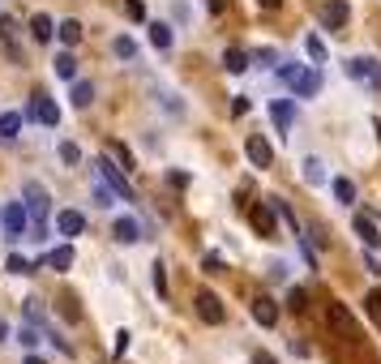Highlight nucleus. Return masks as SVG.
<instances>
[{
    "instance_id": "nucleus-1",
    "label": "nucleus",
    "mask_w": 381,
    "mask_h": 364,
    "mask_svg": "<svg viewBox=\"0 0 381 364\" xmlns=\"http://www.w3.org/2000/svg\"><path fill=\"white\" fill-rule=\"evenodd\" d=\"M278 78L291 86L296 99H317V94H321V73H317V69H304V64H278Z\"/></svg>"
},
{
    "instance_id": "nucleus-5",
    "label": "nucleus",
    "mask_w": 381,
    "mask_h": 364,
    "mask_svg": "<svg viewBox=\"0 0 381 364\" xmlns=\"http://www.w3.org/2000/svg\"><path fill=\"white\" fill-rule=\"evenodd\" d=\"M197 318L206 322V326H223V322H227L223 300L214 296V291H201V296H197Z\"/></svg>"
},
{
    "instance_id": "nucleus-32",
    "label": "nucleus",
    "mask_w": 381,
    "mask_h": 364,
    "mask_svg": "<svg viewBox=\"0 0 381 364\" xmlns=\"http://www.w3.org/2000/svg\"><path fill=\"white\" fill-rule=\"evenodd\" d=\"M150 270H155V291H159V300H167V266H163V261H155Z\"/></svg>"
},
{
    "instance_id": "nucleus-40",
    "label": "nucleus",
    "mask_w": 381,
    "mask_h": 364,
    "mask_svg": "<svg viewBox=\"0 0 381 364\" xmlns=\"http://www.w3.org/2000/svg\"><path fill=\"white\" fill-rule=\"evenodd\" d=\"M364 270H369V275H373V279H377V275H381V261H377V257H373V253H364Z\"/></svg>"
},
{
    "instance_id": "nucleus-41",
    "label": "nucleus",
    "mask_w": 381,
    "mask_h": 364,
    "mask_svg": "<svg viewBox=\"0 0 381 364\" xmlns=\"http://www.w3.org/2000/svg\"><path fill=\"white\" fill-rule=\"evenodd\" d=\"M167 180H171L176 189H185V184H189V176H185V172H167Z\"/></svg>"
},
{
    "instance_id": "nucleus-33",
    "label": "nucleus",
    "mask_w": 381,
    "mask_h": 364,
    "mask_svg": "<svg viewBox=\"0 0 381 364\" xmlns=\"http://www.w3.org/2000/svg\"><path fill=\"white\" fill-rule=\"evenodd\" d=\"M17 343L26 347V352H35V347H39V330H35V326H22V330H17Z\"/></svg>"
},
{
    "instance_id": "nucleus-39",
    "label": "nucleus",
    "mask_w": 381,
    "mask_h": 364,
    "mask_svg": "<svg viewBox=\"0 0 381 364\" xmlns=\"http://www.w3.org/2000/svg\"><path fill=\"white\" fill-rule=\"evenodd\" d=\"M129 338H133L129 330H120V334H116V356H124V352H129Z\"/></svg>"
},
{
    "instance_id": "nucleus-46",
    "label": "nucleus",
    "mask_w": 381,
    "mask_h": 364,
    "mask_svg": "<svg viewBox=\"0 0 381 364\" xmlns=\"http://www.w3.org/2000/svg\"><path fill=\"white\" fill-rule=\"evenodd\" d=\"M22 364H43V360H39V356H31V352H26V360H22Z\"/></svg>"
},
{
    "instance_id": "nucleus-26",
    "label": "nucleus",
    "mask_w": 381,
    "mask_h": 364,
    "mask_svg": "<svg viewBox=\"0 0 381 364\" xmlns=\"http://www.w3.org/2000/svg\"><path fill=\"white\" fill-rule=\"evenodd\" d=\"M94 103V86L90 82H73V107H90Z\"/></svg>"
},
{
    "instance_id": "nucleus-43",
    "label": "nucleus",
    "mask_w": 381,
    "mask_h": 364,
    "mask_svg": "<svg viewBox=\"0 0 381 364\" xmlns=\"http://www.w3.org/2000/svg\"><path fill=\"white\" fill-rule=\"evenodd\" d=\"M253 364H278V360H270L266 352H257V356H253Z\"/></svg>"
},
{
    "instance_id": "nucleus-28",
    "label": "nucleus",
    "mask_w": 381,
    "mask_h": 364,
    "mask_svg": "<svg viewBox=\"0 0 381 364\" xmlns=\"http://www.w3.org/2000/svg\"><path fill=\"white\" fill-rule=\"evenodd\" d=\"M112 52H116V56H120V60H137V43H133V39H129V35H120V39H116V43H112Z\"/></svg>"
},
{
    "instance_id": "nucleus-34",
    "label": "nucleus",
    "mask_w": 381,
    "mask_h": 364,
    "mask_svg": "<svg viewBox=\"0 0 381 364\" xmlns=\"http://www.w3.org/2000/svg\"><path fill=\"white\" fill-rule=\"evenodd\" d=\"M287 309H296V313H304V309H309V296H304V287H291V296H287Z\"/></svg>"
},
{
    "instance_id": "nucleus-18",
    "label": "nucleus",
    "mask_w": 381,
    "mask_h": 364,
    "mask_svg": "<svg viewBox=\"0 0 381 364\" xmlns=\"http://www.w3.org/2000/svg\"><path fill=\"white\" fill-rule=\"evenodd\" d=\"M31 35H35V43H52V35H56L52 17H47V13H35V17H31Z\"/></svg>"
},
{
    "instance_id": "nucleus-8",
    "label": "nucleus",
    "mask_w": 381,
    "mask_h": 364,
    "mask_svg": "<svg viewBox=\"0 0 381 364\" xmlns=\"http://www.w3.org/2000/svg\"><path fill=\"white\" fill-rule=\"evenodd\" d=\"M248 218H253V232H257V236H274V232H278V210H274V206H266V202L253 206V210H248Z\"/></svg>"
},
{
    "instance_id": "nucleus-4",
    "label": "nucleus",
    "mask_w": 381,
    "mask_h": 364,
    "mask_svg": "<svg viewBox=\"0 0 381 364\" xmlns=\"http://www.w3.org/2000/svg\"><path fill=\"white\" fill-rule=\"evenodd\" d=\"M347 73L355 82H364V86H377L381 90V60H373V56H355V60H347Z\"/></svg>"
},
{
    "instance_id": "nucleus-36",
    "label": "nucleus",
    "mask_w": 381,
    "mask_h": 364,
    "mask_svg": "<svg viewBox=\"0 0 381 364\" xmlns=\"http://www.w3.org/2000/svg\"><path fill=\"white\" fill-rule=\"evenodd\" d=\"M78 159H82L78 146H73V141H60V163H78Z\"/></svg>"
},
{
    "instance_id": "nucleus-17",
    "label": "nucleus",
    "mask_w": 381,
    "mask_h": 364,
    "mask_svg": "<svg viewBox=\"0 0 381 364\" xmlns=\"http://www.w3.org/2000/svg\"><path fill=\"white\" fill-rule=\"evenodd\" d=\"M82 227H86V218H82L78 210H60V214H56V232H60V236H78Z\"/></svg>"
},
{
    "instance_id": "nucleus-42",
    "label": "nucleus",
    "mask_w": 381,
    "mask_h": 364,
    "mask_svg": "<svg viewBox=\"0 0 381 364\" xmlns=\"http://www.w3.org/2000/svg\"><path fill=\"white\" fill-rule=\"evenodd\" d=\"M248 112V99H232V116H244Z\"/></svg>"
},
{
    "instance_id": "nucleus-9",
    "label": "nucleus",
    "mask_w": 381,
    "mask_h": 364,
    "mask_svg": "<svg viewBox=\"0 0 381 364\" xmlns=\"http://www.w3.org/2000/svg\"><path fill=\"white\" fill-rule=\"evenodd\" d=\"M244 155H248L253 167H274V150H270V141H266L262 133H253V137L244 141Z\"/></svg>"
},
{
    "instance_id": "nucleus-6",
    "label": "nucleus",
    "mask_w": 381,
    "mask_h": 364,
    "mask_svg": "<svg viewBox=\"0 0 381 364\" xmlns=\"http://www.w3.org/2000/svg\"><path fill=\"white\" fill-rule=\"evenodd\" d=\"M22 198H26V210H31V218H35V223H43V218H47V189H43L39 180H26V189H22Z\"/></svg>"
},
{
    "instance_id": "nucleus-20",
    "label": "nucleus",
    "mask_w": 381,
    "mask_h": 364,
    "mask_svg": "<svg viewBox=\"0 0 381 364\" xmlns=\"http://www.w3.org/2000/svg\"><path fill=\"white\" fill-rule=\"evenodd\" d=\"M150 43H155L159 52H167V47L176 43V35H171V26H167V21H150Z\"/></svg>"
},
{
    "instance_id": "nucleus-44",
    "label": "nucleus",
    "mask_w": 381,
    "mask_h": 364,
    "mask_svg": "<svg viewBox=\"0 0 381 364\" xmlns=\"http://www.w3.org/2000/svg\"><path fill=\"white\" fill-rule=\"evenodd\" d=\"M0 343H9V326L5 322H0Z\"/></svg>"
},
{
    "instance_id": "nucleus-25",
    "label": "nucleus",
    "mask_w": 381,
    "mask_h": 364,
    "mask_svg": "<svg viewBox=\"0 0 381 364\" xmlns=\"http://www.w3.org/2000/svg\"><path fill=\"white\" fill-rule=\"evenodd\" d=\"M47 266H52V270H69V266H73V249L69 245L52 249V253H47Z\"/></svg>"
},
{
    "instance_id": "nucleus-11",
    "label": "nucleus",
    "mask_w": 381,
    "mask_h": 364,
    "mask_svg": "<svg viewBox=\"0 0 381 364\" xmlns=\"http://www.w3.org/2000/svg\"><path fill=\"white\" fill-rule=\"evenodd\" d=\"M0 43H5V52L13 64H22V47H17V21L9 13H0Z\"/></svg>"
},
{
    "instance_id": "nucleus-15",
    "label": "nucleus",
    "mask_w": 381,
    "mask_h": 364,
    "mask_svg": "<svg viewBox=\"0 0 381 364\" xmlns=\"http://www.w3.org/2000/svg\"><path fill=\"white\" fill-rule=\"evenodd\" d=\"M253 322H257V326H274L278 322V300L257 296V300H253Z\"/></svg>"
},
{
    "instance_id": "nucleus-3",
    "label": "nucleus",
    "mask_w": 381,
    "mask_h": 364,
    "mask_svg": "<svg viewBox=\"0 0 381 364\" xmlns=\"http://www.w3.org/2000/svg\"><path fill=\"white\" fill-rule=\"evenodd\" d=\"M0 227H5V240L26 236V202H9L5 210H0Z\"/></svg>"
},
{
    "instance_id": "nucleus-12",
    "label": "nucleus",
    "mask_w": 381,
    "mask_h": 364,
    "mask_svg": "<svg viewBox=\"0 0 381 364\" xmlns=\"http://www.w3.org/2000/svg\"><path fill=\"white\" fill-rule=\"evenodd\" d=\"M112 236L120 240V245H137V240H142V223H137L133 214H124V218H116V227H112Z\"/></svg>"
},
{
    "instance_id": "nucleus-35",
    "label": "nucleus",
    "mask_w": 381,
    "mask_h": 364,
    "mask_svg": "<svg viewBox=\"0 0 381 364\" xmlns=\"http://www.w3.org/2000/svg\"><path fill=\"white\" fill-rule=\"evenodd\" d=\"M22 309H26V322H43V304L31 296V300H22Z\"/></svg>"
},
{
    "instance_id": "nucleus-10",
    "label": "nucleus",
    "mask_w": 381,
    "mask_h": 364,
    "mask_svg": "<svg viewBox=\"0 0 381 364\" xmlns=\"http://www.w3.org/2000/svg\"><path fill=\"white\" fill-rule=\"evenodd\" d=\"M347 17H351L347 0H325V5H321V26H325V31H339V26H347Z\"/></svg>"
},
{
    "instance_id": "nucleus-24",
    "label": "nucleus",
    "mask_w": 381,
    "mask_h": 364,
    "mask_svg": "<svg viewBox=\"0 0 381 364\" xmlns=\"http://www.w3.org/2000/svg\"><path fill=\"white\" fill-rule=\"evenodd\" d=\"M56 35H60V43H65V47H73V43L82 39V21H73V17H65L60 26H56Z\"/></svg>"
},
{
    "instance_id": "nucleus-22",
    "label": "nucleus",
    "mask_w": 381,
    "mask_h": 364,
    "mask_svg": "<svg viewBox=\"0 0 381 364\" xmlns=\"http://www.w3.org/2000/svg\"><path fill=\"white\" fill-rule=\"evenodd\" d=\"M223 69H227V73H244V69H248V52H240V47H227V52H223Z\"/></svg>"
},
{
    "instance_id": "nucleus-45",
    "label": "nucleus",
    "mask_w": 381,
    "mask_h": 364,
    "mask_svg": "<svg viewBox=\"0 0 381 364\" xmlns=\"http://www.w3.org/2000/svg\"><path fill=\"white\" fill-rule=\"evenodd\" d=\"M257 5H266V9H278V5H283V0H257Z\"/></svg>"
},
{
    "instance_id": "nucleus-38",
    "label": "nucleus",
    "mask_w": 381,
    "mask_h": 364,
    "mask_svg": "<svg viewBox=\"0 0 381 364\" xmlns=\"http://www.w3.org/2000/svg\"><path fill=\"white\" fill-rule=\"evenodd\" d=\"M364 304H369V318H377V326H381V296H377V291H373V296H369Z\"/></svg>"
},
{
    "instance_id": "nucleus-27",
    "label": "nucleus",
    "mask_w": 381,
    "mask_h": 364,
    "mask_svg": "<svg viewBox=\"0 0 381 364\" xmlns=\"http://www.w3.org/2000/svg\"><path fill=\"white\" fill-rule=\"evenodd\" d=\"M304 52H309L313 64H325V43H321V35H309V39H304Z\"/></svg>"
},
{
    "instance_id": "nucleus-31",
    "label": "nucleus",
    "mask_w": 381,
    "mask_h": 364,
    "mask_svg": "<svg viewBox=\"0 0 381 364\" xmlns=\"http://www.w3.org/2000/svg\"><path fill=\"white\" fill-rule=\"evenodd\" d=\"M5 270H9V275H31L35 266H31L26 257H22V253H9V261H5Z\"/></svg>"
},
{
    "instance_id": "nucleus-29",
    "label": "nucleus",
    "mask_w": 381,
    "mask_h": 364,
    "mask_svg": "<svg viewBox=\"0 0 381 364\" xmlns=\"http://www.w3.org/2000/svg\"><path fill=\"white\" fill-rule=\"evenodd\" d=\"M248 60H253V64H262V69H274V64H278V52H274V47H257V52H253Z\"/></svg>"
},
{
    "instance_id": "nucleus-16",
    "label": "nucleus",
    "mask_w": 381,
    "mask_h": 364,
    "mask_svg": "<svg viewBox=\"0 0 381 364\" xmlns=\"http://www.w3.org/2000/svg\"><path fill=\"white\" fill-rule=\"evenodd\" d=\"M22 125H26V116H22V112H0V141H17Z\"/></svg>"
},
{
    "instance_id": "nucleus-13",
    "label": "nucleus",
    "mask_w": 381,
    "mask_h": 364,
    "mask_svg": "<svg viewBox=\"0 0 381 364\" xmlns=\"http://www.w3.org/2000/svg\"><path fill=\"white\" fill-rule=\"evenodd\" d=\"M35 116H39V125H47V129L60 125V107H56V99H47V94H35Z\"/></svg>"
},
{
    "instance_id": "nucleus-7",
    "label": "nucleus",
    "mask_w": 381,
    "mask_h": 364,
    "mask_svg": "<svg viewBox=\"0 0 381 364\" xmlns=\"http://www.w3.org/2000/svg\"><path fill=\"white\" fill-rule=\"evenodd\" d=\"M270 120H274V129L287 137L291 125H296V99H270Z\"/></svg>"
},
{
    "instance_id": "nucleus-30",
    "label": "nucleus",
    "mask_w": 381,
    "mask_h": 364,
    "mask_svg": "<svg viewBox=\"0 0 381 364\" xmlns=\"http://www.w3.org/2000/svg\"><path fill=\"white\" fill-rule=\"evenodd\" d=\"M108 150L116 155V163L124 167V172H129V167H133V155H129V146H124V141H108Z\"/></svg>"
},
{
    "instance_id": "nucleus-2",
    "label": "nucleus",
    "mask_w": 381,
    "mask_h": 364,
    "mask_svg": "<svg viewBox=\"0 0 381 364\" xmlns=\"http://www.w3.org/2000/svg\"><path fill=\"white\" fill-rule=\"evenodd\" d=\"M94 176H103V180L116 189V198H120V202H137V193H133V184H129V176H124V167H120V163L99 159V163H94Z\"/></svg>"
},
{
    "instance_id": "nucleus-19",
    "label": "nucleus",
    "mask_w": 381,
    "mask_h": 364,
    "mask_svg": "<svg viewBox=\"0 0 381 364\" xmlns=\"http://www.w3.org/2000/svg\"><path fill=\"white\" fill-rule=\"evenodd\" d=\"M52 73H56L60 82H78V60H73L69 52H60V56L52 60Z\"/></svg>"
},
{
    "instance_id": "nucleus-21",
    "label": "nucleus",
    "mask_w": 381,
    "mask_h": 364,
    "mask_svg": "<svg viewBox=\"0 0 381 364\" xmlns=\"http://www.w3.org/2000/svg\"><path fill=\"white\" fill-rule=\"evenodd\" d=\"M300 172H304V180H309V184H321V180H325V163H321L317 155H309V159L300 163Z\"/></svg>"
},
{
    "instance_id": "nucleus-14",
    "label": "nucleus",
    "mask_w": 381,
    "mask_h": 364,
    "mask_svg": "<svg viewBox=\"0 0 381 364\" xmlns=\"http://www.w3.org/2000/svg\"><path fill=\"white\" fill-rule=\"evenodd\" d=\"M351 227H355V236H360L369 249H377V245H381V227L373 223L369 214H355V218H351Z\"/></svg>"
},
{
    "instance_id": "nucleus-37",
    "label": "nucleus",
    "mask_w": 381,
    "mask_h": 364,
    "mask_svg": "<svg viewBox=\"0 0 381 364\" xmlns=\"http://www.w3.org/2000/svg\"><path fill=\"white\" fill-rule=\"evenodd\" d=\"M124 13H129L133 21H146V5L142 0H124Z\"/></svg>"
},
{
    "instance_id": "nucleus-23",
    "label": "nucleus",
    "mask_w": 381,
    "mask_h": 364,
    "mask_svg": "<svg viewBox=\"0 0 381 364\" xmlns=\"http://www.w3.org/2000/svg\"><path fill=\"white\" fill-rule=\"evenodd\" d=\"M330 189H335V202H339V206H351V202H355V184H351V180L335 176V180H330Z\"/></svg>"
}]
</instances>
